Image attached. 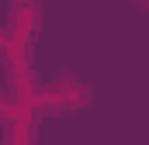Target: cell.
<instances>
[{
  "instance_id": "obj_1",
  "label": "cell",
  "mask_w": 149,
  "mask_h": 145,
  "mask_svg": "<svg viewBox=\"0 0 149 145\" xmlns=\"http://www.w3.org/2000/svg\"><path fill=\"white\" fill-rule=\"evenodd\" d=\"M49 97L59 100V104H66V107H80V104H87V86L76 79L73 72H63L59 79H52Z\"/></svg>"
},
{
  "instance_id": "obj_2",
  "label": "cell",
  "mask_w": 149,
  "mask_h": 145,
  "mask_svg": "<svg viewBox=\"0 0 149 145\" xmlns=\"http://www.w3.org/2000/svg\"><path fill=\"white\" fill-rule=\"evenodd\" d=\"M132 7H139V10H149V0H132Z\"/></svg>"
}]
</instances>
